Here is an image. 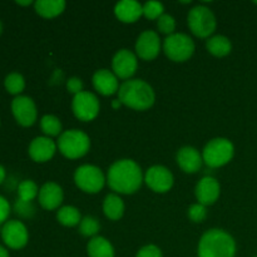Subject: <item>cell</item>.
Listing matches in <instances>:
<instances>
[{
	"instance_id": "cell-1",
	"label": "cell",
	"mask_w": 257,
	"mask_h": 257,
	"mask_svg": "<svg viewBox=\"0 0 257 257\" xmlns=\"http://www.w3.org/2000/svg\"><path fill=\"white\" fill-rule=\"evenodd\" d=\"M145 182V175L136 161L123 158L109 167L107 173V183L117 195H133Z\"/></svg>"
},
{
	"instance_id": "cell-2",
	"label": "cell",
	"mask_w": 257,
	"mask_h": 257,
	"mask_svg": "<svg viewBox=\"0 0 257 257\" xmlns=\"http://www.w3.org/2000/svg\"><path fill=\"white\" fill-rule=\"evenodd\" d=\"M118 99L133 110H147L155 104L156 94L153 88L143 79H130L120 84Z\"/></svg>"
},
{
	"instance_id": "cell-3",
	"label": "cell",
	"mask_w": 257,
	"mask_h": 257,
	"mask_svg": "<svg viewBox=\"0 0 257 257\" xmlns=\"http://www.w3.org/2000/svg\"><path fill=\"white\" fill-rule=\"evenodd\" d=\"M236 241L232 236L220 228L206 231L200 238L198 257H235Z\"/></svg>"
},
{
	"instance_id": "cell-4",
	"label": "cell",
	"mask_w": 257,
	"mask_h": 257,
	"mask_svg": "<svg viewBox=\"0 0 257 257\" xmlns=\"http://www.w3.org/2000/svg\"><path fill=\"white\" fill-rule=\"evenodd\" d=\"M58 150L69 160L82 158L89 152L90 138L85 132L79 130L64 131L58 138Z\"/></svg>"
},
{
	"instance_id": "cell-5",
	"label": "cell",
	"mask_w": 257,
	"mask_h": 257,
	"mask_svg": "<svg viewBox=\"0 0 257 257\" xmlns=\"http://www.w3.org/2000/svg\"><path fill=\"white\" fill-rule=\"evenodd\" d=\"M235 156V146L230 140L217 137L211 140L202 151L203 163L211 168H218L227 165Z\"/></svg>"
},
{
	"instance_id": "cell-6",
	"label": "cell",
	"mask_w": 257,
	"mask_h": 257,
	"mask_svg": "<svg viewBox=\"0 0 257 257\" xmlns=\"http://www.w3.org/2000/svg\"><path fill=\"white\" fill-rule=\"evenodd\" d=\"M187 24L193 35L201 39H208L215 33L217 20L210 8L196 5L188 12Z\"/></svg>"
},
{
	"instance_id": "cell-7",
	"label": "cell",
	"mask_w": 257,
	"mask_h": 257,
	"mask_svg": "<svg viewBox=\"0 0 257 257\" xmlns=\"http://www.w3.org/2000/svg\"><path fill=\"white\" fill-rule=\"evenodd\" d=\"M195 49L196 45L193 39L185 33H175L163 40V52L172 62H186L192 57Z\"/></svg>"
},
{
	"instance_id": "cell-8",
	"label": "cell",
	"mask_w": 257,
	"mask_h": 257,
	"mask_svg": "<svg viewBox=\"0 0 257 257\" xmlns=\"http://www.w3.org/2000/svg\"><path fill=\"white\" fill-rule=\"evenodd\" d=\"M105 182H107V178L103 171L94 165H82L74 172L75 186L80 191L89 195L100 192Z\"/></svg>"
},
{
	"instance_id": "cell-9",
	"label": "cell",
	"mask_w": 257,
	"mask_h": 257,
	"mask_svg": "<svg viewBox=\"0 0 257 257\" xmlns=\"http://www.w3.org/2000/svg\"><path fill=\"white\" fill-rule=\"evenodd\" d=\"M72 110L75 118L82 122H90V120L95 119L100 110L98 97L94 93L83 90L82 93L73 97Z\"/></svg>"
},
{
	"instance_id": "cell-10",
	"label": "cell",
	"mask_w": 257,
	"mask_h": 257,
	"mask_svg": "<svg viewBox=\"0 0 257 257\" xmlns=\"http://www.w3.org/2000/svg\"><path fill=\"white\" fill-rule=\"evenodd\" d=\"M2 238L5 245L12 250H20L27 246L29 241L28 228L22 221L10 220L3 225Z\"/></svg>"
},
{
	"instance_id": "cell-11",
	"label": "cell",
	"mask_w": 257,
	"mask_h": 257,
	"mask_svg": "<svg viewBox=\"0 0 257 257\" xmlns=\"http://www.w3.org/2000/svg\"><path fill=\"white\" fill-rule=\"evenodd\" d=\"M145 182L153 192L166 193L173 187L175 178H173L172 172L167 167L156 165L146 171Z\"/></svg>"
},
{
	"instance_id": "cell-12",
	"label": "cell",
	"mask_w": 257,
	"mask_h": 257,
	"mask_svg": "<svg viewBox=\"0 0 257 257\" xmlns=\"http://www.w3.org/2000/svg\"><path fill=\"white\" fill-rule=\"evenodd\" d=\"M138 68V57L130 49H119L112 59V72L118 79L130 80Z\"/></svg>"
},
{
	"instance_id": "cell-13",
	"label": "cell",
	"mask_w": 257,
	"mask_h": 257,
	"mask_svg": "<svg viewBox=\"0 0 257 257\" xmlns=\"http://www.w3.org/2000/svg\"><path fill=\"white\" fill-rule=\"evenodd\" d=\"M135 48L136 55L140 59L151 62L160 55L161 48H162L160 35L155 30H145L137 38Z\"/></svg>"
},
{
	"instance_id": "cell-14",
	"label": "cell",
	"mask_w": 257,
	"mask_h": 257,
	"mask_svg": "<svg viewBox=\"0 0 257 257\" xmlns=\"http://www.w3.org/2000/svg\"><path fill=\"white\" fill-rule=\"evenodd\" d=\"M12 113L15 120L23 127H32L38 117L34 100L27 95H18L12 102Z\"/></svg>"
},
{
	"instance_id": "cell-15",
	"label": "cell",
	"mask_w": 257,
	"mask_h": 257,
	"mask_svg": "<svg viewBox=\"0 0 257 257\" xmlns=\"http://www.w3.org/2000/svg\"><path fill=\"white\" fill-rule=\"evenodd\" d=\"M195 195L197 198V202L201 205L206 206V207L213 205L221 195L220 182L215 177L205 176L196 185Z\"/></svg>"
},
{
	"instance_id": "cell-16",
	"label": "cell",
	"mask_w": 257,
	"mask_h": 257,
	"mask_svg": "<svg viewBox=\"0 0 257 257\" xmlns=\"http://www.w3.org/2000/svg\"><path fill=\"white\" fill-rule=\"evenodd\" d=\"M58 150V146L52 138L40 136V137L34 138L29 145L30 158L37 163H44L52 160L54 157L55 152Z\"/></svg>"
},
{
	"instance_id": "cell-17",
	"label": "cell",
	"mask_w": 257,
	"mask_h": 257,
	"mask_svg": "<svg viewBox=\"0 0 257 257\" xmlns=\"http://www.w3.org/2000/svg\"><path fill=\"white\" fill-rule=\"evenodd\" d=\"M176 161H177L178 167L185 173H190V175L197 173L203 165L202 153L191 146L180 148L176 156Z\"/></svg>"
},
{
	"instance_id": "cell-18",
	"label": "cell",
	"mask_w": 257,
	"mask_h": 257,
	"mask_svg": "<svg viewBox=\"0 0 257 257\" xmlns=\"http://www.w3.org/2000/svg\"><path fill=\"white\" fill-rule=\"evenodd\" d=\"M92 83L94 89L97 90L99 94L104 95V97H109V95L118 93L120 87L117 75L109 69L97 70V72L93 74Z\"/></svg>"
},
{
	"instance_id": "cell-19",
	"label": "cell",
	"mask_w": 257,
	"mask_h": 257,
	"mask_svg": "<svg viewBox=\"0 0 257 257\" xmlns=\"http://www.w3.org/2000/svg\"><path fill=\"white\" fill-rule=\"evenodd\" d=\"M39 203L44 210L53 211L59 208L64 200V192L63 188L55 182H47L40 187L39 195Z\"/></svg>"
},
{
	"instance_id": "cell-20",
	"label": "cell",
	"mask_w": 257,
	"mask_h": 257,
	"mask_svg": "<svg viewBox=\"0 0 257 257\" xmlns=\"http://www.w3.org/2000/svg\"><path fill=\"white\" fill-rule=\"evenodd\" d=\"M114 14L119 22L132 24L143 15V5L136 0H122L115 4Z\"/></svg>"
},
{
	"instance_id": "cell-21",
	"label": "cell",
	"mask_w": 257,
	"mask_h": 257,
	"mask_svg": "<svg viewBox=\"0 0 257 257\" xmlns=\"http://www.w3.org/2000/svg\"><path fill=\"white\" fill-rule=\"evenodd\" d=\"M125 211V206L123 200L117 193H109L105 196L103 201V212L105 217L112 221H118L123 217Z\"/></svg>"
},
{
	"instance_id": "cell-22",
	"label": "cell",
	"mask_w": 257,
	"mask_h": 257,
	"mask_svg": "<svg viewBox=\"0 0 257 257\" xmlns=\"http://www.w3.org/2000/svg\"><path fill=\"white\" fill-rule=\"evenodd\" d=\"M64 0H38L34 3V9L38 15L45 19H53L65 10Z\"/></svg>"
},
{
	"instance_id": "cell-23",
	"label": "cell",
	"mask_w": 257,
	"mask_h": 257,
	"mask_svg": "<svg viewBox=\"0 0 257 257\" xmlns=\"http://www.w3.org/2000/svg\"><path fill=\"white\" fill-rule=\"evenodd\" d=\"M88 257H114V247L103 236H95L90 238L87 245Z\"/></svg>"
},
{
	"instance_id": "cell-24",
	"label": "cell",
	"mask_w": 257,
	"mask_h": 257,
	"mask_svg": "<svg viewBox=\"0 0 257 257\" xmlns=\"http://www.w3.org/2000/svg\"><path fill=\"white\" fill-rule=\"evenodd\" d=\"M206 49L213 57L223 58L232 50V43L225 35H213L206 40Z\"/></svg>"
},
{
	"instance_id": "cell-25",
	"label": "cell",
	"mask_w": 257,
	"mask_h": 257,
	"mask_svg": "<svg viewBox=\"0 0 257 257\" xmlns=\"http://www.w3.org/2000/svg\"><path fill=\"white\" fill-rule=\"evenodd\" d=\"M57 220L60 225L65 227H74V226H79L82 215H80V211L74 206H63L57 211Z\"/></svg>"
},
{
	"instance_id": "cell-26",
	"label": "cell",
	"mask_w": 257,
	"mask_h": 257,
	"mask_svg": "<svg viewBox=\"0 0 257 257\" xmlns=\"http://www.w3.org/2000/svg\"><path fill=\"white\" fill-rule=\"evenodd\" d=\"M40 128L42 132L44 133L45 137H59L62 135V122L58 117L53 114H45L43 115L40 119Z\"/></svg>"
},
{
	"instance_id": "cell-27",
	"label": "cell",
	"mask_w": 257,
	"mask_h": 257,
	"mask_svg": "<svg viewBox=\"0 0 257 257\" xmlns=\"http://www.w3.org/2000/svg\"><path fill=\"white\" fill-rule=\"evenodd\" d=\"M4 87L8 90V93L13 95H20V93L24 90L25 88V79L20 73H10L7 75L4 80Z\"/></svg>"
},
{
	"instance_id": "cell-28",
	"label": "cell",
	"mask_w": 257,
	"mask_h": 257,
	"mask_svg": "<svg viewBox=\"0 0 257 257\" xmlns=\"http://www.w3.org/2000/svg\"><path fill=\"white\" fill-rule=\"evenodd\" d=\"M38 195H39V190L34 181L24 180L18 186V200L32 202Z\"/></svg>"
},
{
	"instance_id": "cell-29",
	"label": "cell",
	"mask_w": 257,
	"mask_h": 257,
	"mask_svg": "<svg viewBox=\"0 0 257 257\" xmlns=\"http://www.w3.org/2000/svg\"><path fill=\"white\" fill-rule=\"evenodd\" d=\"M100 230V223L98 218L93 216H85L79 223V233L84 237H95Z\"/></svg>"
},
{
	"instance_id": "cell-30",
	"label": "cell",
	"mask_w": 257,
	"mask_h": 257,
	"mask_svg": "<svg viewBox=\"0 0 257 257\" xmlns=\"http://www.w3.org/2000/svg\"><path fill=\"white\" fill-rule=\"evenodd\" d=\"M165 14V7L160 2H147L143 5V15L150 20H157Z\"/></svg>"
},
{
	"instance_id": "cell-31",
	"label": "cell",
	"mask_w": 257,
	"mask_h": 257,
	"mask_svg": "<svg viewBox=\"0 0 257 257\" xmlns=\"http://www.w3.org/2000/svg\"><path fill=\"white\" fill-rule=\"evenodd\" d=\"M157 29L160 30V33L162 34L172 35L175 34L176 30V20L172 15L170 14H163L162 17H160L157 19Z\"/></svg>"
},
{
	"instance_id": "cell-32",
	"label": "cell",
	"mask_w": 257,
	"mask_h": 257,
	"mask_svg": "<svg viewBox=\"0 0 257 257\" xmlns=\"http://www.w3.org/2000/svg\"><path fill=\"white\" fill-rule=\"evenodd\" d=\"M187 216L192 222L195 223H201L206 220L207 217V207L201 203H193L188 207Z\"/></svg>"
},
{
	"instance_id": "cell-33",
	"label": "cell",
	"mask_w": 257,
	"mask_h": 257,
	"mask_svg": "<svg viewBox=\"0 0 257 257\" xmlns=\"http://www.w3.org/2000/svg\"><path fill=\"white\" fill-rule=\"evenodd\" d=\"M15 212L19 216L25 218H30L34 216L35 213V207L33 206L32 202H25V201L18 200L14 205Z\"/></svg>"
},
{
	"instance_id": "cell-34",
	"label": "cell",
	"mask_w": 257,
	"mask_h": 257,
	"mask_svg": "<svg viewBox=\"0 0 257 257\" xmlns=\"http://www.w3.org/2000/svg\"><path fill=\"white\" fill-rule=\"evenodd\" d=\"M136 257H163L162 251L156 245H146L138 250Z\"/></svg>"
},
{
	"instance_id": "cell-35",
	"label": "cell",
	"mask_w": 257,
	"mask_h": 257,
	"mask_svg": "<svg viewBox=\"0 0 257 257\" xmlns=\"http://www.w3.org/2000/svg\"><path fill=\"white\" fill-rule=\"evenodd\" d=\"M83 88H84V84H83L80 78L72 77L67 80V89L68 92L72 93V94H79V93L83 92Z\"/></svg>"
},
{
	"instance_id": "cell-36",
	"label": "cell",
	"mask_w": 257,
	"mask_h": 257,
	"mask_svg": "<svg viewBox=\"0 0 257 257\" xmlns=\"http://www.w3.org/2000/svg\"><path fill=\"white\" fill-rule=\"evenodd\" d=\"M10 215V205L7 198L0 196V226L4 225Z\"/></svg>"
},
{
	"instance_id": "cell-37",
	"label": "cell",
	"mask_w": 257,
	"mask_h": 257,
	"mask_svg": "<svg viewBox=\"0 0 257 257\" xmlns=\"http://www.w3.org/2000/svg\"><path fill=\"white\" fill-rule=\"evenodd\" d=\"M5 177H7V172H5V168L0 165V185L4 182Z\"/></svg>"
},
{
	"instance_id": "cell-38",
	"label": "cell",
	"mask_w": 257,
	"mask_h": 257,
	"mask_svg": "<svg viewBox=\"0 0 257 257\" xmlns=\"http://www.w3.org/2000/svg\"><path fill=\"white\" fill-rule=\"evenodd\" d=\"M0 257H9V252L5 247L0 246Z\"/></svg>"
},
{
	"instance_id": "cell-39",
	"label": "cell",
	"mask_w": 257,
	"mask_h": 257,
	"mask_svg": "<svg viewBox=\"0 0 257 257\" xmlns=\"http://www.w3.org/2000/svg\"><path fill=\"white\" fill-rule=\"evenodd\" d=\"M17 4L22 5V7H29V5L33 4V2L32 0H27V2H20V0H18Z\"/></svg>"
},
{
	"instance_id": "cell-40",
	"label": "cell",
	"mask_w": 257,
	"mask_h": 257,
	"mask_svg": "<svg viewBox=\"0 0 257 257\" xmlns=\"http://www.w3.org/2000/svg\"><path fill=\"white\" fill-rule=\"evenodd\" d=\"M120 105H122V103H120L119 99H114L112 102V107L114 108V109H118V108H119Z\"/></svg>"
},
{
	"instance_id": "cell-41",
	"label": "cell",
	"mask_w": 257,
	"mask_h": 257,
	"mask_svg": "<svg viewBox=\"0 0 257 257\" xmlns=\"http://www.w3.org/2000/svg\"><path fill=\"white\" fill-rule=\"evenodd\" d=\"M2 33H3V24L2 22H0V35H2Z\"/></svg>"
},
{
	"instance_id": "cell-42",
	"label": "cell",
	"mask_w": 257,
	"mask_h": 257,
	"mask_svg": "<svg viewBox=\"0 0 257 257\" xmlns=\"http://www.w3.org/2000/svg\"><path fill=\"white\" fill-rule=\"evenodd\" d=\"M253 4H256V5H257V2H253Z\"/></svg>"
},
{
	"instance_id": "cell-43",
	"label": "cell",
	"mask_w": 257,
	"mask_h": 257,
	"mask_svg": "<svg viewBox=\"0 0 257 257\" xmlns=\"http://www.w3.org/2000/svg\"><path fill=\"white\" fill-rule=\"evenodd\" d=\"M253 257H257V256H253Z\"/></svg>"
}]
</instances>
